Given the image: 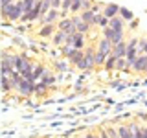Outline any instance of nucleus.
<instances>
[{"label": "nucleus", "mask_w": 147, "mask_h": 138, "mask_svg": "<svg viewBox=\"0 0 147 138\" xmlns=\"http://www.w3.org/2000/svg\"><path fill=\"white\" fill-rule=\"evenodd\" d=\"M22 15H24V7H22V0H18L15 4H9L7 7H2V18L4 20H18Z\"/></svg>", "instance_id": "f257e3e1"}, {"label": "nucleus", "mask_w": 147, "mask_h": 138, "mask_svg": "<svg viewBox=\"0 0 147 138\" xmlns=\"http://www.w3.org/2000/svg\"><path fill=\"white\" fill-rule=\"evenodd\" d=\"M138 43L140 41L138 39H132L131 43H127V55H125V59H127V64L129 66H134V63H136V48H138Z\"/></svg>", "instance_id": "f03ea898"}, {"label": "nucleus", "mask_w": 147, "mask_h": 138, "mask_svg": "<svg viewBox=\"0 0 147 138\" xmlns=\"http://www.w3.org/2000/svg\"><path fill=\"white\" fill-rule=\"evenodd\" d=\"M35 87H37V85H35L33 81L24 79V77H22V81L17 85V90L20 92L22 96H31V94H35Z\"/></svg>", "instance_id": "7ed1b4c3"}, {"label": "nucleus", "mask_w": 147, "mask_h": 138, "mask_svg": "<svg viewBox=\"0 0 147 138\" xmlns=\"http://www.w3.org/2000/svg\"><path fill=\"white\" fill-rule=\"evenodd\" d=\"M17 70L18 72H26V70H35V66H33V63L30 61V59L26 57V55H18L17 57Z\"/></svg>", "instance_id": "20e7f679"}, {"label": "nucleus", "mask_w": 147, "mask_h": 138, "mask_svg": "<svg viewBox=\"0 0 147 138\" xmlns=\"http://www.w3.org/2000/svg\"><path fill=\"white\" fill-rule=\"evenodd\" d=\"M59 30L66 31V33L70 35V33H76L77 28H76V24H74V18H63V20L59 22Z\"/></svg>", "instance_id": "39448f33"}, {"label": "nucleus", "mask_w": 147, "mask_h": 138, "mask_svg": "<svg viewBox=\"0 0 147 138\" xmlns=\"http://www.w3.org/2000/svg\"><path fill=\"white\" fill-rule=\"evenodd\" d=\"M112 55H116V57H125L127 55V43L125 41H121V43H118V44H112Z\"/></svg>", "instance_id": "423d86ee"}, {"label": "nucleus", "mask_w": 147, "mask_h": 138, "mask_svg": "<svg viewBox=\"0 0 147 138\" xmlns=\"http://www.w3.org/2000/svg\"><path fill=\"white\" fill-rule=\"evenodd\" d=\"M118 13H119V6H118V4H107V6H105V9H103V15L107 17V18L116 17Z\"/></svg>", "instance_id": "0eeeda50"}, {"label": "nucleus", "mask_w": 147, "mask_h": 138, "mask_svg": "<svg viewBox=\"0 0 147 138\" xmlns=\"http://www.w3.org/2000/svg\"><path fill=\"white\" fill-rule=\"evenodd\" d=\"M57 17H59V11L55 7H52L48 13H46V17H40V22H42V24H52Z\"/></svg>", "instance_id": "6e6552de"}, {"label": "nucleus", "mask_w": 147, "mask_h": 138, "mask_svg": "<svg viewBox=\"0 0 147 138\" xmlns=\"http://www.w3.org/2000/svg\"><path fill=\"white\" fill-rule=\"evenodd\" d=\"M118 136L119 138H134V133H132L131 125H119L118 127Z\"/></svg>", "instance_id": "1a4fd4ad"}, {"label": "nucleus", "mask_w": 147, "mask_h": 138, "mask_svg": "<svg viewBox=\"0 0 147 138\" xmlns=\"http://www.w3.org/2000/svg\"><path fill=\"white\" fill-rule=\"evenodd\" d=\"M74 24H76L77 31H81V33H85V31L90 30V24H88V22H85L81 17H74Z\"/></svg>", "instance_id": "9d476101"}, {"label": "nucleus", "mask_w": 147, "mask_h": 138, "mask_svg": "<svg viewBox=\"0 0 147 138\" xmlns=\"http://www.w3.org/2000/svg\"><path fill=\"white\" fill-rule=\"evenodd\" d=\"M110 50H112V43H110L109 39H101L99 41V46H98V52H101V53H110Z\"/></svg>", "instance_id": "9b49d317"}, {"label": "nucleus", "mask_w": 147, "mask_h": 138, "mask_svg": "<svg viewBox=\"0 0 147 138\" xmlns=\"http://www.w3.org/2000/svg\"><path fill=\"white\" fill-rule=\"evenodd\" d=\"M132 68H134V70H138V72H144V70H147V53H145V55H142V57H138Z\"/></svg>", "instance_id": "f8f14e48"}, {"label": "nucleus", "mask_w": 147, "mask_h": 138, "mask_svg": "<svg viewBox=\"0 0 147 138\" xmlns=\"http://www.w3.org/2000/svg\"><path fill=\"white\" fill-rule=\"evenodd\" d=\"M66 39H68V33H66V31H61V30H59L57 31V33H55L53 35V44H66Z\"/></svg>", "instance_id": "ddd939ff"}, {"label": "nucleus", "mask_w": 147, "mask_h": 138, "mask_svg": "<svg viewBox=\"0 0 147 138\" xmlns=\"http://www.w3.org/2000/svg\"><path fill=\"white\" fill-rule=\"evenodd\" d=\"M109 26L112 28V30H118V31H121V30H123V20H121V18H119V17L116 15V17H112V18H110Z\"/></svg>", "instance_id": "4468645a"}, {"label": "nucleus", "mask_w": 147, "mask_h": 138, "mask_svg": "<svg viewBox=\"0 0 147 138\" xmlns=\"http://www.w3.org/2000/svg\"><path fill=\"white\" fill-rule=\"evenodd\" d=\"M81 18H83L85 22H88L90 26H92V24H96V13H94V11H90V9H88V11H83V13H81Z\"/></svg>", "instance_id": "2eb2a0df"}, {"label": "nucleus", "mask_w": 147, "mask_h": 138, "mask_svg": "<svg viewBox=\"0 0 147 138\" xmlns=\"http://www.w3.org/2000/svg\"><path fill=\"white\" fill-rule=\"evenodd\" d=\"M11 89H15V85H13L11 77H7V76H2V90H4V92H9Z\"/></svg>", "instance_id": "dca6fc26"}, {"label": "nucleus", "mask_w": 147, "mask_h": 138, "mask_svg": "<svg viewBox=\"0 0 147 138\" xmlns=\"http://www.w3.org/2000/svg\"><path fill=\"white\" fill-rule=\"evenodd\" d=\"M83 57H85V53H83L81 50H77V48H76V50H74V52H72V55H70V57H68V59H70V61H72L74 64H77V63H79Z\"/></svg>", "instance_id": "f3484780"}, {"label": "nucleus", "mask_w": 147, "mask_h": 138, "mask_svg": "<svg viewBox=\"0 0 147 138\" xmlns=\"http://www.w3.org/2000/svg\"><path fill=\"white\" fill-rule=\"evenodd\" d=\"M52 33H53V26L52 24H42V28H40V31H39L40 37H48Z\"/></svg>", "instance_id": "a211bd4d"}, {"label": "nucleus", "mask_w": 147, "mask_h": 138, "mask_svg": "<svg viewBox=\"0 0 147 138\" xmlns=\"http://www.w3.org/2000/svg\"><path fill=\"white\" fill-rule=\"evenodd\" d=\"M116 63H118V57L116 55H110L107 61H105V68H107V70H112V68H116Z\"/></svg>", "instance_id": "6ab92c4d"}, {"label": "nucleus", "mask_w": 147, "mask_h": 138, "mask_svg": "<svg viewBox=\"0 0 147 138\" xmlns=\"http://www.w3.org/2000/svg\"><path fill=\"white\" fill-rule=\"evenodd\" d=\"M109 22H110V18H107L105 15H99V13H96V24H99V26H109Z\"/></svg>", "instance_id": "aec40b11"}, {"label": "nucleus", "mask_w": 147, "mask_h": 138, "mask_svg": "<svg viewBox=\"0 0 147 138\" xmlns=\"http://www.w3.org/2000/svg\"><path fill=\"white\" fill-rule=\"evenodd\" d=\"M121 41H123V30H121V31L114 30V33H112V39H110V43H112V44H118V43H121Z\"/></svg>", "instance_id": "412c9836"}, {"label": "nucleus", "mask_w": 147, "mask_h": 138, "mask_svg": "<svg viewBox=\"0 0 147 138\" xmlns=\"http://www.w3.org/2000/svg\"><path fill=\"white\" fill-rule=\"evenodd\" d=\"M35 4H37V0H22V7H24V13L31 11V9L35 7Z\"/></svg>", "instance_id": "4be33fe9"}, {"label": "nucleus", "mask_w": 147, "mask_h": 138, "mask_svg": "<svg viewBox=\"0 0 147 138\" xmlns=\"http://www.w3.org/2000/svg\"><path fill=\"white\" fill-rule=\"evenodd\" d=\"M42 74H44V66H40V64H39V66H35V70H33V77H31V81H37V79H39V77H42Z\"/></svg>", "instance_id": "5701e85b"}, {"label": "nucleus", "mask_w": 147, "mask_h": 138, "mask_svg": "<svg viewBox=\"0 0 147 138\" xmlns=\"http://www.w3.org/2000/svg\"><path fill=\"white\" fill-rule=\"evenodd\" d=\"M109 59L107 53H101V52H96V64H105V61Z\"/></svg>", "instance_id": "b1692460"}, {"label": "nucleus", "mask_w": 147, "mask_h": 138, "mask_svg": "<svg viewBox=\"0 0 147 138\" xmlns=\"http://www.w3.org/2000/svg\"><path fill=\"white\" fill-rule=\"evenodd\" d=\"M72 4H74V0H63V4H61V7H63V17L66 15V11H70Z\"/></svg>", "instance_id": "393cba45"}, {"label": "nucleus", "mask_w": 147, "mask_h": 138, "mask_svg": "<svg viewBox=\"0 0 147 138\" xmlns=\"http://www.w3.org/2000/svg\"><path fill=\"white\" fill-rule=\"evenodd\" d=\"M81 7H83V0H74V4H72L70 11H72V13H76V11H79Z\"/></svg>", "instance_id": "a878e982"}, {"label": "nucleus", "mask_w": 147, "mask_h": 138, "mask_svg": "<svg viewBox=\"0 0 147 138\" xmlns=\"http://www.w3.org/2000/svg\"><path fill=\"white\" fill-rule=\"evenodd\" d=\"M119 13H121V17L127 18V20H131V18H132V11H129L127 7H119Z\"/></svg>", "instance_id": "bb28decb"}, {"label": "nucleus", "mask_w": 147, "mask_h": 138, "mask_svg": "<svg viewBox=\"0 0 147 138\" xmlns=\"http://www.w3.org/2000/svg\"><path fill=\"white\" fill-rule=\"evenodd\" d=\"M46 87H48V85H46L44 81L40 83V85H37V87H35V94H39V96H40V94H42V92L46 90Z\"/></svg>", "instance_id": "cd10ccee"}, {"label": "nucleus", "mask_w": 147, "mask_h": 138, "mask_svg": "<svg viewBox=\"0 0 147 138\" xmlns=\"http://www.w3.org/2000/svg\"><path fill=\"white\" fill-rule=\"evenodd\" d=\"M90 7H92V0H83V9H85V11H88Z\"/></svg>", "instance_id": "c85d7f7f"}, {"label": "nucleus", "mask_w": 147, "mask_h": 138, "mask_svg": "<svg viewBox=\"0 0 147 138\" xmlns=\"http://www.w3.org/2000/svg\"><path fill=\"white\" fill-rule=\"evenodd\" d=\"M138 48L142 50V52L147 53V41H140V44H138Z\"/></svg>", "instance_id": "c756f323"}, {"label": "nucleus", "mask_w": 147, "mask_h": 138, "mask_svg": "<svg viewBox=\"0 0 147 138\" xmlns=\"http://www.w3.org/2000/svg\"><path fill=\"white\" fill-rule=\"evenodd\" d=\"M61 4H63V0H52V7H55V9L61 6Z\"/></svg>", "instance_id": "7c9ffc66"}, {"label": "nucleus", "mask_w": 147, "mask_h": 138, "mask_svg": "<svg viewBox=\"0 0 147 138\" xmlns=\"http://www.w3.org/2000/svg\"><path fill=\"white\" fill-rule=\"evenodd\" d=\"M42 81L46 83V85H50V83L53 81V76H46V77H42Z\"/></svg>", "instance_id": "2f4dec72"}, {"label": "nucleus", "mask_w": 147, "mask_h": 138, "mask_svg": "<svg viewBox=\"0 0 147 138\" xmlns=\"http://www.w3.org/2000/svg\"><path fill=\"white\" fill-rule=\"evenodd\" d=\"M9 4H13V0H2V7H7Z\"/></svg>", "instance_id": "473e14b6"}, {"label": "nucleus", "mask_w": 147, "mask_h": 138, "mask_svg": "<svg viewBox=\"0 0 147 138\" xmlns=\"http://www.w3.org/2000/svg\"><path fill=\"white\" fill-rule=\"evenodd\" d=\"M144 138H147V127L144 129Z\"/></svg>", "instance_id": "72a5a7b5"}]
</instances>
